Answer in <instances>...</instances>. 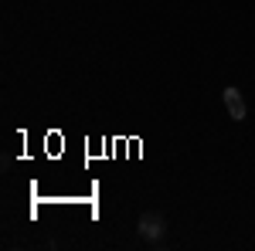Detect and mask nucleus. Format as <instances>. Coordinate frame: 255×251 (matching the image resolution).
I'll return each mask as SVG.
<instances>
[{"label": "nucleus", "instance_id": "nucleus-1", "mask_svg": "<svg viewBox=\"0 0 255 251\" xmlns=\"http://www.w3.org/2000/svg\"><path fill=\"white\" fill-rule=\"evenodd\" d=\"M136 231H139L143 241H153V245H157L160 238L167 234V217H163L160 211H143L139 221H136Z\"/></svg>", "mask_w": 255, "mask_h": 251}, {"label": "nucleus", "instance_id": "nucleus-2", "mask_svg": "<svg viewBox=\"0 0 255 251\" xmlns=\"http://www.w3.org/2000/svg\"><path fill=\"white\" fill-rule=\"evenodd\" d=\"M228 109H232V116H235V119H242V116H245V105H242V98L228 102Z\"/></svg>", "mask_w": 255, "mask_h": 251}]
</instances>
